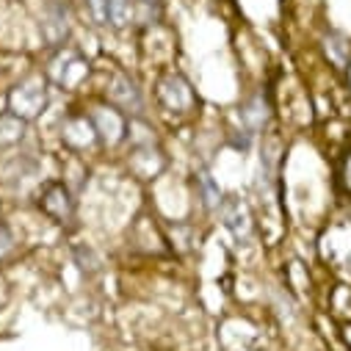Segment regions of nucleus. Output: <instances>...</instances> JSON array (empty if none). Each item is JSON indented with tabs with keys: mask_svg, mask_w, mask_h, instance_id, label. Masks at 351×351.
Masks as SVG:
<instances>
[{
	"mask_svg": "<svg viewBox=\"0 0 351 351\" xmlns=\"http://www.w3.org/2000/svg\"><path fill=\"white\" fill-rule=\"evenodd\" d=\"M152 95H155V103H158L160 114L174 117V119H189L199 108V95L180 69H163L155 77Z\"/></svg>",
	"mask_w": 351,
	"mask_h": 351,
	"instance_id": "obj_1",
	"label": "nucleus"
},
{
	"mask_svg": "<svg viewBox=\"0 0 351 351\" xmlns=\"http://www.w3.org/2000/svg\"><path fill=\"white\" fill-rule=\"evenodd\" d=\"M45 106H47V80L42 75L23 77L9 92V111L25 122L36 119L45 111Z\"/></svg>",
	"mask_w": 351,
	"mask_h": 351,
	"instance_id": "obj_2",
	"label": "nucleus"
},
{
	"mask_svg": "<svg viewBox=\"0 0 351 351\" xmlns=\"http://www.w3.org/2000/svg\"><path fill=\"white\" fill-rule=\"evenodd\" d=\"M92 125L97 130L100 147H119L128 141V128H130V117L125 111H119L117 106H111L108 100H100L89 108Z\"/></svg>",
	"mask_w": 351,
	"mask_h": 351,
	"instance_id": "obj_3",
	"label": "nucleus"
},
{
	"mask_svg": "<svg viewBox=\"0 0 351 351\" xmlns=\"http://www.w3.org/2000/svg\"><path fill=\"white\" fill-rule=\"evenodd\" d=\"M103 95H106L103 100H108L111 106H117L119 111H125L130 119L144 117V95H141V89H138V83H136L128 72L111 69Z\"/></svg>",
	"mask_w": 351,
	"mask_h": 351,
	"instance_id": "obj_4",
	"label": "nucleus"
},
{
	"mask_svg": "<svg viewBox=\"0 0 351 351\" xmlns=\"http://www.w3.org/2000/svg\"><path fill=\"white\" fill-rule=\"evenodd\" d=\"M39 210L56 224H69L75 219V197L69 186L61 180L45 183L39 191Z\"/></svg>",
	"mask_w": 351,
	"mask_h": 351,
	"instance_id": "obj_5",
	"label": "nucleus"
},
{
	"mask_svg": "<svg viewBox=\"0 0 351 351\" xmlns=\"http://www.w3.org/2000/svg\"><path fill=\"white\" fill-rule=\"evenodd\" d=\"M61 141L72 152H86V149L100 144L89 111H75V114H66L61 119Z\"/></svg>",
	"mask_w": 351,
	"mask_h": 351,
	"instance_id": "obj_6",
	"label": "nucleus"
},
{
	"mask_svg": "<svg viewBox=\"0 0 351 351\" xmlns=\"http://www.w3.org/2000/svg\"><path fill=\"white\" fill-rule=\"evenodd\" d=\"M128 166L130 171L136 174L138 180H152L155 174L163 171L166 160H163V152L158 149L155 138H144V141H133V149H130V158H128Z\"/></svg>",
	"mask_w": 351,
	"mask_h": 351,
	"instance_id": "obj_7",
	"label": "nucleus"
},
{
	"mask_svg": "<svg viewBox=\"0 0 351 351\" xmlns=\"http://www.w3.org/2000/svg\"><path fill=\"white\" fill-rule=\"evenodd\" d=\"M219 213H221L227 230L235 235V241L246 243V241L252 238L254 221H252V216H249V210H246L243 202H238V199H224V202L219 205Z\"/></svg>",
	"mask_w": 351,
	"mask_h": 351,
	"instance_id": "obj_8",
	"label": "nucleus"
},
{
	"mask_svg": "<svg viewBox=\"0 0 351 351\" xmlns=\"http://www.w3.org/2000/svg\"><path fill=\"white\" fill-rule=\"evenodd\" d=\"M42 34H45V39H47V45L50 47H61V39L66 36V28H69V23H66V3H61V0H50V3L45 6V12H42Z\"/></svg>",
	"mask_w": 351,
	"mask_h": 351,
	"instance_id": "obj_9",
	"label": "nucleus"
},
{
	"mask_svg": "<svg viewBox=\"0 0 351 351\" xmlns=\"http://www.w3.org/2000/svg\"><path fill=\"white\" fill-rule=\"evenodd\" d=\"M321 50H324L326 64L337 72H343L351 61V39L340 31H326L324 39H321Z\"/></svg>",
	"mask_w": 351,
	"mask_h": 351,
	"instance_id": "obj_10",
	"label": "nucleus"
},
{
	"mask_svg": "<svg viewBox=\"0 0 351 351\" xmlns=\"http://www.w3.org/2000/svg\"><path fill=\"white\" fill-rule=\"evenodd\" d=\"M25 130H28V122L20 119L17 114H12V111L0 114V152L17 147L25 138Z\"/></svg>",
	"mask_w": 351,
	"mask_h": 351,
	"instance_id": "obj_11",
	"label": "nucleus"
},
{
	"mask_svg": "<svg viewBox=\"0 0 351 351\" xmlns=\"http://www.w3.org/2000/svg\"><path fill=\"white\" fill-rule=\"evenodd\" d=\"M335 189L343 199H351V141L340 152V160L335 169Z\"/></svg>",
	"mask_w": 351,
	"mask_h": 351,
	"instance_id": "obj_12",
	"label": "nucleus"
},
{
	"mask_svg": "<svg viewBox=\"0 0 351 351\" xmlns=\"http://www.w3.org/2000/svg\"><path fill=\"white\" fill-rule=\"evenodd\" d=\"M136 23V6L133 0H108V25L125 28Z\"/></svg>",
	"mask_w": 351,
	"mask_h": 351,
	"instance_id": "obj_13",
	"label": "nucleus"
},
{
	"mask_svg": "<svg viewBox=\"0 0 351 351\" xmlns=\"http://www.w3.org/2000/svg\"><path fill=\"white\" fill-rule=\"evenodd\" d=\"M17 252V232L12 224L0 221V260H6Z\"/></svg>",
	"mask_w": 351,
	"mask_h": 351,
	"instance_id": "obj_14",
	"label": "nucleus"
},
{
	"mask_svg": "<svg viewBox=\"0 0 351 351\" xmlns=\"http://www.w3.org/2000/svg\"><path fill=\"white\" fill-rule=\"evenodd\" d=\"M343 72H346V86H348V92H351V61H348V66Z\"/></svg>",
	"mask_w": 351,
	"mask_h": 351,
	"instance_id": "obj_15",
	"label": "nucleus"
}]
</instances>
